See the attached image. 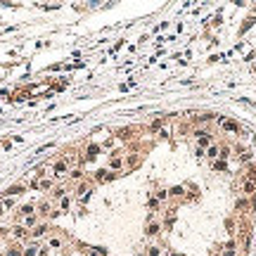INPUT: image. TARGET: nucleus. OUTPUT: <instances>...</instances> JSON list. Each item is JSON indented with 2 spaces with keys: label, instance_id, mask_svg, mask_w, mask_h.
<instances>
[{
  "label": "nucleus",
  "instance_id": "4",
  "mask_svg": "<svg viewBox=\"0 0 256 256\" xmlns=\"http://www.w3.org/2000/svg\"><path fill=\"white\" fill-rule=\"evenodd\" d=\"M150 256H159V249L157 247H150Z\"/></svg>",
  "mask_w": 256,
  "mask_h": 256
},
{
  "label": "nucleus",
  "instance_id": "3",
  "mask_svg": "<svg viewBox=\"0 0 256 256\" xmlns=\"http://www.w3.org/2000/svg\"><path fill=\"white\" fill-rule=\"evenodd\" d=\"M223 126H225V128H228V131H237V126H235V123H232V121H225V123H223Z\"/></svg>",
  "mask_w": 256,
  "mask_h": 256
},
{
  "label": "nucleus",
  "instance_id": "1",
  "mask_svg": "<svg viewBox=\"0 0 256 256\" xmlns=\"http://www.w3.org/2000/svg\"><path fill=\"white\" fill-rule=\"evenodd\" d=\"M64 171H66V161H59L57 166H55V173H57V176H62Z\"/></svg>",
  "mask_w": 256,
  "mask_h": 256
},
{
  "label": "nucleus",
  "instance_id": "5",
  "mask_svg": "<svg viewBox=\"0 0 256 256\" xmlns=\"http://www.w3.org/2000/svg\"><path fill=\"white\" fill-rule=\"evenodd\" d=\"M7 256H22V254H19V251H17V249H14V247H12V251H10V254H7Z\"/></svg>",
  "mask_w": 256,
  "mask_h": 256
},
{
  "label": "nucleus",
  "instance_id": "6",
  "mask_svg": "<svg viewBox=\"0 0 256 256\" xmlns=\"http://www.w3.org/2000/svg\"><path fill=\"white\" fill-rule=\"evenodd\" d=\"M24 256H36V249H33V247H31V249H29V251H26V254H24Z\"/></svg>",
  "mask_w": 256,
  "mask_h": 256
},
{
  "label": "nucleus",
  "instance_id": "2",
  "mask_svg": "<svg viewBox=\"0 0 256 256\" xmlns=\"http://www.w3.org/2000/svg\"><path fill=\"white\" fill-rule=\"evenodd\" d=\"M147 232H150V235H157V232H159V225H157V223H152V225L147 228Z\"/></svg>",
  "mask_w": 256,
  "mask_h": 256
}]
</instances>
